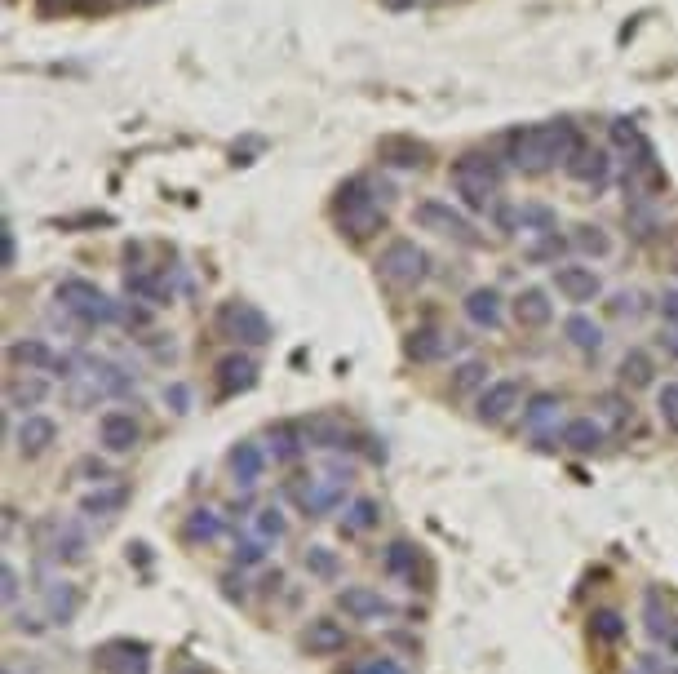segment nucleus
I'll return each mask as SVG.
<instances>
[{"label": "nucleus", "instance_id": "5", "mask_svg": "<svg viewBox=\"0 0 678 674\" xmlns=\"http://www.w3.org/2000/svg\"><path fill=\"white\" fill-rule=\"evenodd\" d=\"M373 267H377V280H382L386 289L408 293V289H417V284H426V275H430V253L421 249L417 240L395 236L382 253H377Z\"/></svg>", "mask_w": 678, "mask_h": 674}, {"label": "nucleus", "instance_id": "48", "mask_svg": "<svg viewBox=\"0 0 678 674\" xmlns=\"http://www.w3.org/2000/svg\"><path fill=\"white\" fill-rule=\"evenodd\" d=\"M599 417L612 426H625V422H634V404L625 400V395L608 391V395H599Z\"/></svg>", "mask_w": 678, "mask_h": 674}, {"label": "nucleus", "instance_id": "49", "mask_svg": "<svg viewBox=\"0 0 678 674\" xmlns=\"http://www.w3.org/2000/svg\"><path fill=\"white\" fill-rule=\"evenodd\" d=\"M235 568H253L266 559V541L262 537H235V550H231Z\"/></svg>", "mask_w": 678, "mask_h": 674}, {"label": "nucleus", "instance_id": "24", "mask_svg": "<svg viewBox=\"0 0 678 674\" xmlns=\"http://www.w3.org/2000/svg\"><path fill=\"white\" fill-rule=\"evenodd\" d=\"M9 364H14L18 373H54L58 355L45 337H14V342H9Z\"/></svg>", "mask_w": 678, "mask_h": 674}, {"label": "nucleus", "instance_id": "13", "mask_svg": "<svg viewBox=\"0 0 678 674\" xmlns=\"http://www.w3.org/2000/svg\"><path fill=\"white\" fill-rule=\"evenodd\" d=\"M404 351L413 364H444L448 355L457 351V333L439 329V324H417V329L404 337Z\"/></svg>", "mask_w": 678, "mask_h": 674}, {"label": "nucleus", "instance_id": "1", "mask_svg": "<svg viewBox=\"0 0 678 674\" xmlns=\"http://www.w3.org/2000/svg\"><path fill=\"white\" fill-rule=\"evenodd\" d=\"M585 151L572 120H546V125H519L506 134V165L523 178H541L550 169H568Z\"/></svg>", "mask_w": 678, "mask_h": 674}, {"label": "nucleus", "instance_id": "36", "mask_svg": "<svg viewBox=\"0 0 678 674\" xmlns=\"http://www.w3.org/2000/svg\"><path fill=\"white\" fill-rule=\"evenodd\" d=\"M382 524V502L377 497H368V493H359L346 502L342 510V533H373V528Z\"/></svg>", "mask_w": 678, "mask_h": 674}, {"label": "nucleus", "instance_id": "38", "mask_svg": "<svg viewBox=\"0 0 678 674\" xmlns=\"http://www.w3.org/2000/svg\"><path fill=\"white\" fill-rule=\"evenodd\" d=\"M382 573L395 581H417V546L413 541H390L382 550Z\"/></svg>", "mask_w": 678, "mask_h": 674}, {"label": "nucleus", "instance_id": "37", "mask_svg": "<svg viewBox=\"0 0 678 674\" xmlns=\"http://www.w3.org/2000/svg\"><path fill=\"white\" fill-rule=\"evenodd\" d=\"M488 373H492V369H488L484 360H461L457 369H452V377H448V391H452V400H466V395L484 391V386L492 382Z\"/></svg>", "mask_w": 678, "mask_h": 674}, {"label": "nucleus", "instance_id": "33", "mask_svg": "<svg viewBox=\"0 0 678 674\" xmlns=\"http://www.w3.org/2000/svg\"><path fill=\"white\" fill-rule=\"evenodd\" d=\"M266 439H271V448L266 453L275 457V462H297V457L306 453V426H297V422H275L271 431H266Z\"/></svg>", "mask_w": 678, "mask_h": 674}, {"label": "nucleus", "instance_id": "44", "mask_svg": "<svg viewBox=\"0 0 678 674\" xmlns=\"http://www.w3.org/2000/svg\"><path fill=\"white\" fill-rule=\"evenodd\" d=\"M284 533H289V519H284L280 506H262L258 515H253V537H262L266 546H271V541H280Z\"/></svg>", "mask_w": 678, "mask_h": 674}, {"label": "nucleus", "instance_id": "27", "mask_svg": "<svg viewBox=\"0 0 678 674\" xmlns=\"http://www.w3.org/2000/svg\"><path fill=\"white\" fill-rule=\"evenodd\" d=\"M302 648L311 652V657H333V652L346 648V626L333 617H315L311 626L302 630Z\"/></svg>", "mask_w": 678, "mask_h": 674}, {"label": "nucleus", "instance_id": "34", "mask_svg": "<svg viewBox=\"0 0 678 674\" xmlns=\"http://www.w3.org/2000/svg\"><path fill=\"white\" fill-rule=\"evenodd\" d=\"M80 608V595L71 581H45V621L49 626H67Z\"/></svg>", "mask_w": 678, "mask_h": 674}, {"label": "nucleus", "instance_id": "54", "mask_svg": "<svg viewBox=\"0 0 678 674\" xmlns=\"http://www.w3.org/2000/svg\"><path fill=\"white\" fill-rule=\"evenodd\" d=\"M0 595H5L9 608L18 604V568H14V564H5V586H0Z\"/></svg>", "mask_w": 678, "mask_h": 674}, {"label": "nucleus", "instance_id": "19", "mask_svg": "<svg viewBox=\"0 0 678 674\" xmlns=\"http://www.w3.org/2000/svg\"><path fill=\"white\" fill-rule=\"evenodd\" d=\"M559 444L568 448V453H599L603 444H608V422H603L599 413H577L563 422L559 431Z\"/></svg>", "mask_w": 678, "mask_h": 674}, {"label": "nucleus", "instance_id": "16", "mask_svg": "<svg viewBox=\"0 0 678 674\" xmlns=\"http://www.w3.org/2000/svg\"><path fill=\"white\" fill-rule=\"evenodd\" d=\"M226 471H231V484L240 488V493H253L266 475V448L258 439H240V444L226 453Z\"/></svg>", "mask_w": 678, "mask_h": 674}, {"label": "nucleus", "instance_id": "51", "mask_svg": "<svg viewBox=\"0 0 678 674\" xmlns=\"http://www.w3.org/2000/svg\"><path fill=\"white\" fill-rule=\"evenodd\" d=\"M643 612H647V630H652L656 639H665V630H670V617H665V612H661V599H656V595H647Z\"/></svg>", "mask_w": 678, "mask_h": 674}, {"label": "nucleus", "instance_id": "25", "mask_svg": "<svg viewBox=\"0 0 678 674\" xmlns=\"http://www.w3.org/2000/svg\"><path fill=\"white\" fill-rule=\"evenodd\" d=\"M45 395H49V382L40 373H14L9 377V386H5V408L27 417L32 408L45 404Z\"/></svg>", "mask_w": 678, "mask_h": 674}, {"label": "nucleus", "instance_id": "55", "mask_svg": "<svg viewBox=\"0 0 678 674\" xmlns=\"http://www.w3.org/2000/svg\"><path fill=\"white\" fill-rule=\"evenodd\" d=\"M14 258H18V244H14V231L5 227V267H14Z\"/></svg>", "mask_w": 678, "mask_h": 674}, {"label": "nucleus", "instance_id": "3", "mask_svg": "<svg viewBox=\"0 0 678 674\" xmlns=\"http://www.w3.org/2000/svg\"><path fill=\"white\" fill-rule=\"evenodd\" d=\"M54 302L63 306L80 329H107V324L125 320L120 302H111L94 280H85V275H67V280H58L54 284Z\"/></svg>", "mask_w": 678, "mask_h": 674}, {"label": "nucleus", "instance_id": "46", "mask_svg": "<svg viewBox=\"0 0 678 674\" xmlns=\"http://www.w3.org/2000/svg\"><path fill=\"white\" fill-rule=\"evenodd\" d=\"M71 479H80V484H94V488H98V484H111L116 475H111V466L102 462L98 453H89V457H80V462L71 466Z\"/></svg>", "mask_w": 678, "mask_h": 674}, {"label": "nucleus", "instance_id": "40", "mask_svg": "<svg viewBox=\"0 0 678 674\" xmlns=\"http://www.w3.org/2000/svg\"><path fill=\"white\" fill-rule=\"evenodd\" d=\"M625 635H630V621H625L616 608L590 612V639H594V643H621Z\"/></svg>", "mask_w": 678, "mask_h": 674}, {"label": "nucleus", "instance_id": "26", "mask_svg": "<svg viewBox=\"0 0 678 674\" xmlns=\"http://www.w3.org/2000/svg\"><path fill=\"white\" fill-rule=\"evenodd\" d=\"M58 439V422L49 413H27L23 422H18V453L23 457H40L49 453Z\"/></svg>", "mask_w": 678, "mask_h": 674}, {"label": "nucleus", "instance_id": "50", "mask_svg": "<svg viewBox=\"0 0 678 674\" xmlns=\"http://www.w3.org/2000/svg\"><path fill=\"white\" fill-rule=\"evenodd\" d=\"M346 674H408L404 666H399L395 657H386V652H373V657H364V661H355Z\"/></svg>", "mask_w": 678, "mask_h": 674}, {"label": "nucleus", "instance_id": "57", "mask_svg": "<svg viewBox=\"0 0 678 674\" xmlns=\"http://www.w3.org/2000/svg\"><path fill=\"white\" fill-rule=\"evenodd\" d=\"M173 674H200V670H195V666H182V670H173Z\"/></svg>", "mask_w": 678, "mask_h": 674}, {"label": "nucleus", "instance_id": "28", "mask_svg": "<svg viewBox=\"0 0 678 674\" xmlns=\"http://www.w3.org/2000/svg\"><path fill=\"white\" fill-rule=\"evenodd\" d=\"M563 337H568V346L581 355H599L603 342H608V337H603V324L585 311H572L568 320H563Z\"/></svg>", "mask_w": 678, "mask_h": 674}, {"label": "nucleus", "instance_id": "39", "mask_svg": "<svg viewBox=\"0 0 678 674\" xmlns=\"http://www.w3.org/2000/svg\"><path fill=\"white\" fill-rule=\"evenodd\" d=\"M377 151H382L386 165H399V169H421L426 165V147L413 142V138H386Z\"/></svg>", "mask_w": 678, "mask_h": 674}, {"label": "nucleus", "instance_id": "45", "mask_svg": "<svg viewBox=\"0 0 678 674\" xmlns=\"http://www.w3.org/2000/svg\"><path fill=\"white\" fill-rule=\"evenodd\" d=\"M647 311V298L639 289H621V293H612L608 298V315L612 320H639V315Z\"/></svg>", "mask_w": 678, "mask_h": 674}, {"label": "nucleus", "instance_id": "30", "mask_svg": "<svg viewBox=\"0 0 678 674\" xmlns=\"http://www.w3.org/2000/svg\"><path fill=\"white\" fill-rule=\"evenodd\" d=\"M568 244L572 240H563L559 227H554V231H537V236H523V262H532V267H559Z\"/></svg>", "mask_w": 678, "mask_h": 674}, {"label": "nucleus", "instance_id": "23", "mask_svg": "<svg viewBox=\"0 0 678 674\" xmlns=\"http://www.w3.org/2000/svg\"><path fill=\"white\" fill-rule=\"evenodd\" d=\"M568 178L581 182L585 191H594V196H599V191L612 182V156L603 147H585L581 156L568 165Z\"/></svg>", "mask_w": 678, "mask_h": 674}, {"label": "nucleus", "instance_id": "14", "mask_svg": "<svg viewBox=\"0 0 678 674\" xmlns=\"http://www.w3.org/2000/svg\"><path fill=\"white\" fill-rule=\"evenodd\" d=\"M45 550L58 559V564H80L89 555V533L80 519H49L45 524Z\"/></svg>", "mask_w": 678, "mask_h": 674}, {"label": "nucleus", "instance_id": "17", "mask_svg": "<svg viewBox=\"0 0 678 674\" xmlns=\"http://www.w3.org/2000/svg\"><path fill=\"white\" fill-rule=\"evenodd\" d=\"M138 439H142V426H138V417L129 413V408H107V413L98 417V444L107 448V453H133L138 448Z\"/></svg>", "mask_w": 678, "mask_h": 674}, {"label": "nucleus", "instance_id": "58", "mask_svg": "<svg viewBox=\"0 0 678 674\" xmlns=\"http://www.w3.org/2000/svg\"><path fill=\"white\" fill-rule=\"evenodd\" d=\"M5 674H23V670H18V666H5Z\"/></svg>", "mask_w": 678, "mask_h": 674}, {"label": "nucleus", "instance_id": "56", "mask_svg": "<svg viewBox=\"0 0 678 674\" xmlns=\"http://www.w3.org/2000/svg\"><path fill=\"white\" fill-rule=\"evenodd\" d=\"M665 648L678 657V621H670V630H665Z\"/></svg>", "mask_w": 678, "mask_h": 674}, {"label": "nucleus", "instance_id": "15", "mask_svg": "<svg viewBox=\"0 0 678 674\" xmlns=\"http://www.w3.org/2000/svg\"><path fill=\"white\" fill-rule=\"evenodd\" d=\"M506 298H501V289H492V284H479V289H470L466 298H461V315H466L475 329L484 333H497L501 324H506Z\"/></svg>", "mask_w": 678, "mask_h": 674}, {"label": "nucleus", "instance_id": "6", "mask_svg": "<svg viewBox=\"0 0 678 674\" xmlns=\"http://www.w3.org/2000/svg\"><path fill=\"white\" fill-rule=\"evenodd\" d=\"M346 484H351V471L328 466L324 475H302L297 484H289V497L297 502V510H302L306 519H324V515H333V510L346 502Z\"/></svg>", "mask_w": 678, "mask_h": 674}, {"label": "nucleus", "instance_id": "18", "mask_svg": "<svg viewBox=\"0 0 678 674\" xmlns=\"http://www.w3.org/2000/svg\"><path fill=\"white\" fill-rule=\"evenodd\" d=\"M337 608H342L351 621H390L399 612L382 595V590H373V586H346V590H337Z\"/></svg>", "mask_w": 678, "mask_h": 674}, {"label": "nucleus", "instance_id": "9", "mask_svg": "<svg viewBox=\"0 0 678 674\" xmlns=\"http://www.w3.org/2000/svg\"><path fill=\"white\" fill-rule=\"evenodd\" d=\"M515 408H523V382L519 377H492L484 391L475 395V417L484 426H501Z\"/></svg>", "mask_w": 678, "mask_h": 674}, {"label": "nucleus", "instance_id": "7", "mask_svg": "<svg viewBox=\"0 0 678 674\" xmlns=\"http://www.w3.org/2000/svg\"><path fill=\"white\" fill-rule=\"evenodd\" d=\"M413 227L430 231V236H439V240L461 244V249H475L479 244V227L461 209H452L448 200H417L413 204Z\"/></svg>", "mask_w": 678, "mask_h": 674}, {"label": "nucleus", "instance_id": "41", "mask_svg": "<svg viewBox=\"0 0 678 674\" xmlns=\"http://www.w3.org/2000/svg\"><path fill=\"white\" fill-rule=\"evenodd\" d=\"M306 444L311 448H342L346 444V426L333 413H320L306 422Z\"/></svg>", "mask_w": 678, "mask_h": 674}, {"label": "nucleus", "instance_id": "4", "mask_svg": "<svg viewBox=\"0 0 678 674\" xmlns=\"http://www.w3.org/2000/svg\"><path fill=\"white\" fill-rule=\"evenodd\" d=\"M333 222L342 227V236H351V240H368V236H377V231H386V209H382V200L373 196L368 178H351L337 191Z\"/></svg>", "mask_w": 678, "mask_h": 674}, {"label": "nucleus", "instance_id": "10", "mask_svg": "<svg viewBox=\"0 0 678 674\" xmlns=\"http://www.w3.org/2000/svg\"><path fill=\"white\" fill-rule=\"evenodd\" d=\"M554 289H559L563 302L585 306V302L603 298V275L594 271L590 262H559V267H554Z\"/></svg>", "mask_w": 678, "mask_h": 674}, {"label": "nucleus", "instance_id": "31", "mask_svg": "<svg viewBox=\"0 0 678 674\" xmlns=\"http://www.w3.org/2000/svg\"><path fill=\"white\" fill-rule=\"evenodd\" d=\"M568 240H572V249L585 253V258H594V262H603V258H612V253H616L612 231L599 227V222H577Z\"/></svg>", "mask_w": 678, "mask_h": 674}, {"label": "nucleus", "instance_id": "2", "mask_svg": "<svg viewBox=\"0 0 678 674\" xmlns=\"http://www.w3.org/2000/svg\"><path fill=\"white\" fill-rule=\"evenodd\" d=\"M448 178H452L457 200L466 204L470 213H492L501 204L506 169H501L492 156H484V151H466V156H457L452 160V169H448Z\"/></svg>", "mask_w": 678, "mask_h": 674}, {"label": "nucleus", "instance_id": "8", "mask_svg": "<svg viewBox=\"0 0 678 674\" xmlns=\"http://www.w3.org/2000/svg\"><path fill=\"white\" fill-rule=\"evenodd\" d=\"M218 329H222V337H231L235 346H266L271 342V320L244 298H231V302L218 306Z\"/></svg>", "mask_w": 678, "mask_h": 674}, {"label": "nucleus", "instance_id": "53", "mask_svg": "<svg viewBox=\"0 0 678 674\" xmlns=\"http://www.w3.org/2000/svg\"><path fill=\"white\" fill-rule=\"evenodd\" d=\"M656 351H661L665 360L678 364V324H665V329L656 333Z\"/></svg>", "mask_w": 678, "mask_h": 674}, {"label": "nucleus", "instance_id": "11", "mask_svg": "<svg viewBox=\"0 0 678 674\" xmlns=\"http://www.w3.org/2000/svg\"><path fill=\"white\" fill-rule=\"evenodd\" d=\"M559 431H563V400L550 391L532 395L528 404H523V435L537 439V444H559Z\"/></svg>", "mask_w": 678, "mask_h": 674}, {"label": "nucleus", "instance_id": "21", "mask_svg": "<svg viewBox=\"0 0 678 674\" xmlns=\"http://www.w3.org/2000/svg\"><path fill=\"white\" fill-rule=\"evenodd\" d=\"M510 315H515L519 329L537 333V329H550V320H554V302H550V293L541 289V284H532V289H519L515 298H510Z\"/></svg>", "mask_w": 678, "mask_h": 674}, {"label": "nucleus", "instance_id": "29", "mask_svg": "<svg viewBox=\"0 0 678 674\" xmlns=\"http://www.w3.org/2000/svg\"><path fill=\"white\" fill-rule=\"evenodd\" d=\"M125 506H129V488L125 484H98V488H89V493L80 497V515H89V519H111V515H120Z\"/></svg>", "mask_w": 678, "mask_h": 674}, {"label": "nucleus", "instance_id": "43", "mask_svg": "<svg viewBox=\"0 0 678 674\" xmlns=\"http://www.w3.org/2000/svg\"><path fill=\"white\" fill-rule=\"evenodd\" d=\"M625 222H630V231L634 236H643V240L661 231V213H656L652 200H630L625 204Z\"/></svg>", "mask_w": 678, "mask_h": 674}, {"label": "nucleus", "instance_id": "20", "mask_svg": "<svg viewBox=\"0 0 678 674\" xmlns=\"http://www.w3.org/2000/svg\"><path fill=\"white\" fill-rule=\"evenodd\" d=\"M98 670L102 674H151V648L133 639H116L98 652Z\"/></svg>", "mask_w": 678, "mask_h": 674}, {"label": "nucleus", "instance_id": "32", "mask_svg": "<svg viewBox=\"0 0 678 674\" xmlns=\"http://www.w3.org/2000/svg\"><path fill=\"white\" fill-rule=\"evenodd\" d=\"M616 377H621V386H630V391H643V386L656 382V360L652 351H643V346H630V351L621 355V364H616Z\"/></svg>", "mask_w": 678, "mask_h": 674}, {"label": "nucleus", "instance_id": "35", "mask_svg": "<svg viewBox=\"0 0 678 674\" xmlns=\"http://www.w3.org/2000/svg\"><path fill=\"white\" fill-rule=\"evenodd\" d=\"M222 533H226V519L209 506H195L191 515L182 519V537H187L191 546H209V541H218Z\"/></svg>", "mask_w": 678, "mask_h": 674}, {"label": "nucleus", "instance_id": "47", "mask_svg": "<svg viewBox=\"0 0 678 674\" xmlns=\"http://www.w3.org/2000/svg\"><path fill=\"white\" fill-rule=\"evenodd\" d=\"M656 417H661L665 431L678 435V377H674V382H665L661 391H656Z\"/></svg>", "mask_w": 678, "mask_h": 674}, {"label": "nucleus", "instance_id": "12", "mask_svg": "<svg viewBox=\"0 0 678 674\" xmlns=\"http://www.w3.org/2000/svg\"><path fill=\"white\" fill-rule=\"evenodd\" d=\"M213 386H218L222 400H231V395H244L258 386V360H253L249 351H231L222 355L218 364H213Z\"/></svg>", "mask_w": 678, "mask_h": 674}, {"label": "nucleus", "instance_id": "52", "mask_svg": "<svg viewBox=\"0 0 678 674\" xmlns=\"http://www.w3.org/2000/svg\"><path fill=\"white\" fill-rule=\"evenodd\" d=\"M656 311H661L665 324H678V284L670 289H661V298H656Z\"/></svg>", "mask_w": 678, "mask_h": 674}, {"label": "nucleus", "instance_id": "42", "mask_svg": "<svg viewBox=\"0 0 678 674\" xmlns=\"http://www.w3.org/2000/svg\"><path fill=\"white\" fill-rule=\"evenodd\" d=\"M302 564H306V573H311L315 581H337L342 577V559H337V550H328V546H306Z\"/></svg>", "mask_w": 678, "mask_h": 674}, {"label": "nucleus", "instance_id": "22", "mask_svg": "<svg viewBox=\"0 0 678 674\" xmlns=\"http://www.w3.org/2000/svg\"><path fill=\"white\" fill-rule=\"evenodd\" d=\"M125 293L142 306H169L173 289H169V275L160 267H129L125 271Z\"/></svg>", "mask_w": 678, "mask_h": 674}]
</instances>
